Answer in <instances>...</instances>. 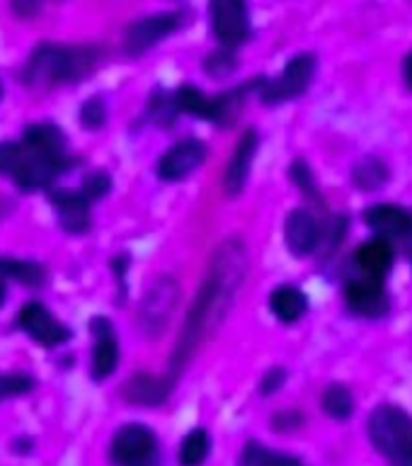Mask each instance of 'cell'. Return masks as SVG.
Returning <instances> with one entry per match:
<instances>
[{"label":"cell","mask_w":412,"mask_h":466,"mask_svg":"<svg viewBox=\"0 0 412 466\" xmlns=\"http://www.w3.org/2000/svg\"><path fill=\"white\" fill-rule=\"evenodd\" d=\"M211 454V435L204 428H192L182 437L180 466H202Z\"/></svg>","instance_id":"cell-27"},{"label":"cell","mask_w":412,"mask_h":466,"mask_svg":"<svg viewBox=\"0 0 412 466\" xmlns=\"http://www.w3.org/2000/svg\"><path fill=\"white\" fill-rule=\"evenodd\" d=\"M46 199L56 211V221L64 233L85 236L93 228V202L80 192V187H51L46 189Z\"/></svg>","instance_id":"cell-13"},{"label":"cell","mask_w":412,"mask_h":466,"mask_svg":"<svg viewBox=\"0 0 412 466\" xmlns=\"http://www.w3.org/2000/svg\"><path fill=\"white\" fill-rule=\"evenodd\" d=\"M320 406H323L326 415H330L333 420H347L355 413V393L349 391L347 384L335 381V384H330L323 391Z\"/></svg>","instance_id":"cell-26"},{"label":"cell","mask_w":412,"mask_h":466,"mask_svg":"<svg viewBox=\"0 0 412 466\" xmlns=\"http://www.w3.org/2000/svg\"><path fill=\"white\" fill-rule=\"evenodd\" d=\"M260 151V134L257 129H246L240 134V138L236 141L231 151V158L226 163L224 173V189L228 197H240L243 189L247 187V180H250V173H253L255 156Z\"/></svg>","instance_id":"cell-16"},{"label":"cell","mask_w":412,"mask_h":466,"mask_svg":"<svg viewBox=\"0 0 412 466\" xmlns=\"http://www.w3.org/2000/svg\"><path fill=\"white\" fill-rule=\"evenodd\" d=\"M247 275V248L240 238H228L211 255L209 272L196 291L182 333L170 357V377L177 381L195 352L216 333L226 316L231 313L238 291Z\"/></svg>","instance_id":"cell-1"},{"label":"cell","mask_w":412,"mask_h":466,"mask_svg":"<svg viewBox=\"0 0 412 466\" xmlns=\"http://www.w3.org/2000/svg\"><path fill=\"white\" fill-rule=\"evenodd\" d=\"M403 78H406V86L412 90V51L406 56V61H403Z\"/></svg>","instance_id":"cell-39"},{"label":"cell","mask_w":412,"mask_h":466,"mask_svg":"<svg viewBox=\"0 0 412 466\" xmlns=\"http://www.w3.org/2000/svg\"><path fill=\"white\" fill-rule=\"evenodd\" d=\"M267 306L269 313H272L279 323H284V326H294V323H298V320L308 313L311 301H308V294H306L298 284H279V287H275V289L269 291Z\"/></svg>","instance_id":"cell-21"},{"label":"cell","mask_w":412,"mask_h":466,"mask_svg":"<svg viewBox=\"0 0 412 466\" xmlns=\"http://www.w3.org/2000/svg\"><path fill=\"white\" fill-rule=\"evenodd\" d=\"M209 27L226 49H238L253 35L247 0H209Z\"/></svg>","instance_id":"cell-10"},{"label":"cell","mask_w":412,"mask_h":466,"mask_svg":"<svg viewBox=\"0 0 412 466\" xmlns=\"http://www.w3.org/2000/svg\"><path fill=\"white\" fill-rule=\"evenodd\" d=\"M46 268L36 260L0 255V282H17L29 289H39L46 284Z\"/></svg>","instance_id":"cell-22"},{"label":"cell","mask_w":412,"mask_h":466,"mask_svg":"<svg viewBox=\"0 0 412 466\" xmlns=\"http://www.w3.org/2000/svg\"><path fill=\"white\" fill-rule=\"evenodd\" d=\"M349 180L355 182V187L362 189V192H378L391 180V167H388L384 158L369 153V156H364V158H359L352 166Z\"/></svg>","instance_id":"cell-23"},{"label":"cell","mask_w":412,"mask_h":466,"mask_svg":"<svg viewBox=\"0 0 412 466\" xmlns=\"http://www.w3.org/2000/svg\"><path fill=\"white\" fill-rule=\"evenodd\" d=\"M323 240V228L311 209H291L284 218V243L289 248L291 255L296 258H308L318 250Z\"/></svg>","instance_id":"cell-17"},{"label":"cell","mask_w":412,"mask_h":466,"mask_svg":"<svg viewBox=\"0 0 412 466\" xmlns=\"http://www.w3.org/2000/svg\"><path fill=\"white\" fill-rule=\"evenodd\" d=\"M3 97H5V87H3V80H0V102H3Z\"/></svg>","instance_id":"cell-41"},{"label":"cell","mask_w":412,"mask_h":466,"mask_svg":"<svg viewBox=\"0 0 412 466\" xmlns=\"http://www.w3.org/2000/svg\"><path fill=\"white\" fill-rule=\"evenodd\" d=\"M65 173L68 170L64 166L44 158L22 141H0V177L10 180L22 192L51 189Z\"/></svg>","instance_id":"cell-3"},{"label":"cell","mask_w":412,"mask_h":466,"mask_svg":"<svg viewBox=\"0 0 412 466\" xmlns=\"http://www.w3.org/2000/svg\"><path fill=\"white\" fill-rule=\"evenodd\" d=\"M236 68H238V58L233 56V49H226V46L209 54L204 61V71L214 78H228Z\"/></svg>","instance_id":"cell-33"},{"label":"cell","mask_w":412,"mask_h":466,"mask_svg":"<svg viewBox=\"0 0 412 466\" xmlns=\"http://www.w3.org/2000/svg\"><path fill=\"white\" fill-rule=\"evenodd\" d=\"M22 144L32 148L35 153L44 156V158L54 160L58 166H64L65 170H73L78 166V158L73 156L71 144L65 138V131L54 122H35L27 124L22 129Z\"/></svg>","instance_id":"cell-15"},{"label":"cell","mask_w":412,"mask_h":466,"mask_svg":"<svg viewBox=\"0 0 412 466\" xmlns=\"http://www.w3.org/2000/svg\"><path fill=\"white\" fill-rule=\"evenodd\" d=\"M209 148L199 138L189 137L180 138L177 144H173L163 156H160L158 166H156V175L163 182H182L187 180L189 175L199 170L206 163Z\"/></svg>","instance_id":"cell-14"},{"label":"cell","mask_w":412,"mask_h":466,"mask_svg":"<svg viewBox=\"0 0 412 466\" xmlns=\"http://www.w3.org/2000/svg\"><path fill=\"white\" fill-rule=\"evenodd\" d=\"M144 119L146 122L156 124V127H173V124L180 119L177 109H175L173 93H166L163 87H158V90L151 95V100H148Z\"/></svg>","instance_id":"cell-28"},{"label":"cell","mask_w":412,"mask_h":466,"mask_svg":"<svg viewBox=\"0 0 412 466\" xmlns=\"http://www.w3.org/2000/svg\"><path fill=\"white\" fill-rule=\"evenodd\" d=\"M175 389V379L170 374H148L138 371L131 379H126L122 386V399L131 406L158 408L163 406Z\"/></svg>","instance_id":"cell-18"},{"label":"cell","mask_w":412,"mask_h":466,"mask_svg":"<svg viewBox=\"0 0 412 466\" xmlns=\"http://www.w3.org/2000/svg\"><path fill=\"white\" fill-rule=\"evenodd\" d=\"M129 268H131L129 253H116L115 258L109 260V269H112V275H115L119 301H124V299H126V294H129Z\"/></svg>","instance_id":"cell-34"},{"label":"cell","mask_w":412,"mask_h":466,"mask_svg":"<svg viewBox=\"0 0 412 466\" xmlns=\"http://www.w3.org/2000/svg\"><path fill=\"white\" fill-rule=\"evenodd\" d=\"M35 447H36V440L32 435H17L10 442V451L17 454V457H32L35 454Z\"/></svg>","instance_id":"cell-38"},{"label":"cell","mask_w":412,"mask_h":466,"mask_svg":"<svg viewBox=\"0 0 412 466\" xmlns=\"http://www.w3.org/2000/svg\"><path fill=\"white\" fill-rule=\"evenodd\" d=\"M342 297H345L347 311L357 319L381 320L391 313L393 301L388 287H386V279L357 275L342 287Z\"/></svg>","instance_id":"cell-11"},{"label":"cell","mask_w":412,"mask_h":466,"mask_svg":"<svg viewBox=\"0 0 412 466\" xmlns=\"http://www.w3.org/2000/svg\"><path fill=\"white\" fill-rule=\"evenodd\" d=\"M173 102L177 115H189L195 116V119H202V122H211V115H214V95H206L202 87L185 83L177 90H173Z\"/></svg>","instance_id":"cell-24"},{"label":"cell","mask_w":412,"mask_h":466,"mask_svg":"<svg viewBox=\"0 0 412 466\" xmlns=\"http://www.w3.org/2000/svg\"><path fill=\"white\" fill-rule=\"evenodd\" d=\"M185 25V13L180 10H167V13H153L138 17L124 29L122 49L126 56H144L146 51L156 49L160 42L175 35Z\"/></svg>","instance_id":"cell-8"},{"label":"cell","mask_w":412,"mask_h":466,"mask_svg":"<svg viewBox=\"0 0 412 466\" xmlns=\"http://www.w3.org/2000/svg\"><path fill=\"white\" fill-rule=\"evenodd\" d=\"M301 425H304V413L294 410V408H286V410L272 415V430H276V432H289V430H298Z\"/></svg>","instance_id":"cell-36"},{"label":"cell","mask_w":412,"mask_h":466,"mask_svg":"<svg viewBox=\"0 0 412 466\" xmlns=\"http://www.w3.org/2000/svg\"><path fill=\"white\" fill-rule=\"evenodd\" d=\"M180 301V282L170 275H160L146 289L138 306V326L148 338H156L167 328L173 319L175 306Z\"/></svg>","instance_id":"cell-9"},{"label":"cell","mask_w":412,"mask_h":466,"mask_svg":"<svg viewBox=\"0 0 412 466\" xmlns=\"http://www.w3.org/2000/svg\"><path fill=\"white\" fill-rule=\"evenodd\" d=\"M369 440L388 466H412V418L396 403L369 415Z\"/></svg>","instance_id":"cell-4"},{"label":"cell","mask_w":412,"mask_h":466,"mask_svg":"<svg viewBox=\"0 0 412 466\" xmlns=\"http://www.w3.org/2000/svg\"><path fill=\"white\" fill-rule=\"evenodd\" d=\"M238 466H304V461L294 454L269 450L262 442H247L240 451Z\"/></svg>","instance_id":"cell-25"},{"label":"cell","mask_w":412,"mask_h":466,"mask_svg":"<svg viewBox=\"0 0 412 466\" xmlns=\"http://www.w3.org/2000/svg\"><path fill=\"white\" fill-rule=\"evenodd\" d=\"M5 301H7V287L5 282H0V309L5 306Z\"/></svg>","instance_id":"cell-40"},{"label":"cell","mask_w":412,"mask_h":466,"mask_svg":"<svg viewBox=\"0 0 412 466\" xmlns=\"http://www.w3.org/2000/svg\"><path fill=\"white\" fill-rule=\"evenodd\" d=\"M364 224L381 238L396 240L412 236V214L400 204L378 202L364 209Z\"/></svg>","instance_id":"cell-19"},{"label":"cell","mask_w":412,"mask_h":466,"mask_svg":"<svg viewBox=\"0 0 412 466\" xmlns=\"http://www.w3.org/2000/svg\"><path fill=\"white\" fill-rule=\"evenodd\" d=\"M286 377H289V374H286L284 367H269V370L262 374L260 386H257V389H260V396H275L276 391H282L284 384H286Z\"/></svg>","instance_id":"cell-35"},{"label":"cell","mask_w":412,"mask_h":466,"mask_svg":"<svg viewBox=\"0 0 412 466\" xmlns=\"http://www.w3.org/2000/svg\"><path fill=\"white\" fill-rule=\"evenodd\" d=\"M87 330L93 335V350H90V379L95 384L107 381L119 367V338H116L115 323L107 316H93L87 320Z\"/></svg>","instance_id":"cell-12"},{"label":"cell","mask_w":412,"mask_h":466,"mask_svg":"<svg viewBox=\"0 0 412 466\" xmlns=\"http://www.w3.org/2000/svg\"><path fill=\"white\" fill-rule=\"evenodd\" d=\"M316 73H318V58H316V54H308V51L296 54V56H291L284 64L279 76L262 80L257 97L267 107H282L286 102L304 97L311 90Z\"/></svg>","instance_id":"cell-5"},{"label":"cell","mask_w":412,"mask_h":466,"mask_svg":"<svg viewBox=\"0 0 412 466\" xmlns=\"http://www.w3.org/2000/svg\"><path fill=\"white\" fill-rule=\"evenodd\" d=\"M112 466H160V440L144 422H126L109 442Z\"/></svg>","instance_id":"cell-6"},{"label":"cell","mask_w":412,"mask_h":466,"mask_svg":"<svg viewBox=\"0 0 412 466\" xmlns=\"http://www.w3.org/2000/svg\"><path fill=\"white\" fill-rule=\"evenodd\" d=\"M15 326H17V330H22V335H27L29 340L36 342L39 348L56 350L73 340V328L65 326L49 306L36 301V299L22 304V309L17 311V319H15Z\"/></svg>","instance_id":"cell-7"},{"label":"cell","mask_w":412,"mask_h":466,"mask_svg":"<svg viewBox=\"0 0 412 466\" xmlns=\"http://www.w3.org/2000/svg\"><path fill=\"white\" fill-rule=\"evenodd\" d=\"M80 192L90 199L93 204L102 202L105 197L112 192L115 187V182H112V175L107 170H93V173H87L83 180H80Z\"/></svg>","instance_id":"cell-32"},{"label":"cell","mask_w":412,"mask_h":466,"mask_svg":"<svg viewBox=\"0 0 412 466\" xmlns=\"http://www.w3.org/2000/svg\"><path fill=\"white\" fill-rule=\"evenodd\" d=\"M102 61V49L95 44L44 42L22 66V83L32 90L73 86L93 76Z\"/></svg>","instance_id":"cell-2"},{"label":"cell","mask_w":412,"mask_h":466,"mask_svg":"<svg viewBox=\"0 0 412 466\" xmlns=\"http://www.w3.org/2000/svg\"><path fill=\"white\" fill-rule=\"evenodd\" d=\"M49 3H56V0H7V5L13 10L20 20H29V17H36L42 13L44 7Z\"/></svg>","instance_id":"cell-37"},{"label":"cell","mask_w":412,"mask_h":466,"mask_svg":"<svg viewBox=\"0 0 412 466\" xmlns=\"http://www.w3.org/2000/svg\"><path fill=\"white\" fill-rule=\"evenodd\" d=\"M36 379L27 371H0V403L35 393Z\"/></svg>","instance_id":"cell-29"},{"label":"cell","mask_w":412,"mask_h":466,"mask_svg":"<svg viewBox=\"0 0 412 466\" xmlns=\"http://www.w3.org/2000/svg\"><path fill=\"white\" fill-rule=\"evenodd\" d=\"M109 119V107L107 100L102 95H93L87 97L78 109V124L85 131H100Z\"/></svg>","instance_id":"cell-30"},{"label":"cell","mask_w":412,"mask_h":466,"mask_svg":"<svg viewBox=\"0 0 412 466\" xmlns=\"http://www.w3.org/2000/svg\"><path fill=\"white\" fill-rule=\"evenodd\" d=\"M289 180L301 189V195H306L311 202L316 204H323V197H320V189H318V182L313 177V170L311 166L306 163V160H294L289 166Z\"/></svg>","instance_id":"cell-31"},{"label":"cell","mask_w":412,"mask_h":466,"mask_svg":"<svg viewBox=\"0 0 412 466\" xmlns=\"http://www.w3.org/2000/svg\"><path fill=\"white\" fill-rule=\"evenodd\" d=\"M396 262V253L388 238L374 236V238L364 240L362 246L355 250V265L359 275L377 277V279H388Z\"/></svg>","instance_id":"cell-20"}]
</instances>
